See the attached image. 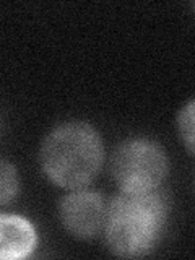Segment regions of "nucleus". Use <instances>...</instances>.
<instances>
[{"mask_svg": "<svg viewBox=\"0 0 195 260\" xmlns=\"http://www.w3.org/2000/svg\"><path fill=\"white\" fill-rule=\"evenodd\" d=\"M18 192V177L16 171L10 162L2 161L0 166V203L5 207L8 205Z\"/></svg>", "mask_w": 195, "mask_h": 260, "instance_id": "7", "label": "nucleus"}, {"mask_svg": "<svg viewBox=\"0 0 195 260\" xmlns=\"http://www.w3.org/2000/svg\"><path fill=\"white\" fill-rule=\"evenodd\" d=\"M36 246V231L28 219L16 215L0 216V257L15 260L29 255Z\"/></svg>", "mask_w": 195, "mask_h": 260, "instance_id": "5", "label": "nucleus"}, {"mask_svg": "<svg viewBox=\"0 0 195 260\" xmlns=\"http://www.w3.org/2000/svg\"><path fill=\"white\" fill-rule=\"evenodd\" d=\"M177 127L184 145L195 153V100L187 103L179 112Z\"/></svg>", "mask_w": 195, "mask_h": 260, "instance_id": "6", "label": "nucleus"}, {"mask_svg": "<svg viewBox=\"0 0 195 260\" xmlns=\"http://www.w3.org/2000/svg\"><path fill=\"white\" fill-rule=\"evenodd\" d=\"M39 159L51 182L65 189H81L93 181L101 168L103 143L91 125L69 122L46 137Z\"/></svg>", "mask_w": 195, "mask_h": 260, "instance_id": "2", "label": "nucleus"}, {"mask_svg": "<svg viewBox=\"0 0 195 260\" xmlns=\"http://www.w3.org/2000/svg\"><path fill=\"white\" fill-rule=\"evenodd\" d=\"M166 199L156 190L122 192L106 215V241L119 257H142L156 246L166 224Z\"/></svg>", "mask_w": 195, "mask_h": 260, "instance_id": "1", "label": "nucleus"}, {"mask_svg": "<svg viewBox=\"0 0 195 260\" xmlns=\"http://www.w3.org/2000/svg\"><path fill=\"white\" fill-rule=\"evenodd\" d=\"M108 211L103 199L96 192L75 190L63 197L59 207V216L63 228L73 238L89 239L101 231Z\"/></svg>", "mask_w": 195, "mask_h": 260, "instance_id": "4", "label": "nucleus"}, {"mask_svg": "<svg viewBox=\"0 0 195 260\" xmlns=\"http://www.w3.org/2000/svg\"><path fill=\"white\" fill-rule=\"evenodd\" d=\"M111 171L122 192H153L168 174V158L156 142L132 138L114 153Z\"/></svg>", "mask_w": 195, "mask_h": 260, "instance_id": "3", "label": "nucleus"}]
</instances>
